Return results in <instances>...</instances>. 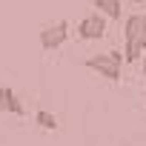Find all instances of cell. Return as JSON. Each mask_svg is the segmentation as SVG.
Instances as JSON below:
<instances>
[{"mask_svg":"<svg viewBox=\"0 0 146 146\" xmlns=\"http://www.w3.org/2000/svg\"><path fill=\"white\" fill-rule=\"evenodd\" d=\"M126 54L123 52H106V54H92L83 60V66L89 72H98L106 80H120V66H123Z\"/></svg>","mask_w":146,"mask_h":146,"instance_id":"7a4b0ae2","label":"cell"},{"mask_svg":"<svg viewBox=\"0 0 146 146\" xmlns=\"http://www.w3.org/2000/svg\"><path fill=\"white\" fill-rule=\"evenodd\" d=\"M106 20H109V17H103L100 12L86 15V17L78 23V37H80V40H100V37L106 35Z\"/></svg>","mask_w":146,"mask_h":146,"instance_id":"277c9868","label":"cell"},{"mask_svg":"<svg viewBox=\"0 0 146 146\" xmlns=\"http://www.w3.org/2000/svg\"><path fill=\"white\" fill-rule=\"evenodd\" d=\"M143 40H146V12L129 15L123 23V54L126 63H137L143 57Z\"/></svg>","mask_w":146,"mask_h":146,"instance_id":"6da1fadb","label":"cell"},{"mask_svg":"<svg viewBox=\"0 0 146 146\" xmlns=\"http://www.w3.org/2000/svg\"><path fill=\"white\" fill-rule=\"evenodd\" d=\"M66 40H69V23L66 20H57V23H49V26L40 29V46H43V52H57Z\"/></svg>","mask_w":146,"mask_h":146,"instance_id":"3957f363","label":"cell"},{"mask_svg":"<svg viewBox=\"0 0 146 146\" xmlns=\"http://www.w3.org/2000/svg\"><path fill=\"white\" fill-rule=\"evenodd\" d=\"M35 123H37L40 129H46V132H54V129H57V117H54L52 112H46V109L35 112Z\"/></svg>","mask_w":146,"mask_h":146,"instance_id":"52a82bcc","label":"cell"},{"mask_svg":"<svg viewBox=\"0 0 146 146\" xmlns=\"http://www.w3.org/2000/svg\"><path fill=\"white\" fill-rule=\"evenodd\" d=\"M143 54H146V40H143Z\"/></svg>","mask_w":146,"mask_h":146,"instance_id":"30bf717a","label":"cell"},{"mask_svg":"<svg viewBox=\"0 0 146 146\" xmlns=\"http://www.w3.org/2000/svg\"><path fill=\"white\" fill-rule=\"evenodd\" d=\"M135 3H137V6H143V3H146V0H135Z\"/></svg>","mask_w":146,"mask_h":146,"instance_id":"9c48e42d","label":"cell"},{"mask_svg":"<svg viewBox=\"0 0 146 146\" xmlns=\"http://www.w3.org/2000/svg\"><path fill=\"white\" fill-rule=\"evenodd\" d=\"M0 112H12V115H17V117L26 115V106L20 103V98H17L15 89H9V86H0Z\"/></svg>","mask_w":146,"mask_h":146,"instance_id":"5b68a950","label":"cell"},{"mask_svg":"<svg viewBox=\"0 0 146 146\" xmlns=\"http://www.w3.org/2000/svg\"><path fill=\"white\" fill-rule=\"evenodd\" d=\"M92 6H95V12H100V15L109 17V20H120V17H123L120 0H92Z\"/></svg>","mask_w":146,"mask_h":146,"instance_id":"8992f818","label":"cell"},{"mask_svg":"<svg viewBox=\"0 0 146 146\" xmlns=\"http://www.w3.org/2000/svg\"><path fill=\"white\" fill-rule=\"evenodd\" d=\"M140 69H143V75H146V57H143V66H140Z\"/></svg>","mask_w":146,"mask_h":146,"instance_id":"ba28073f","label":"cell"}]
</instances>
